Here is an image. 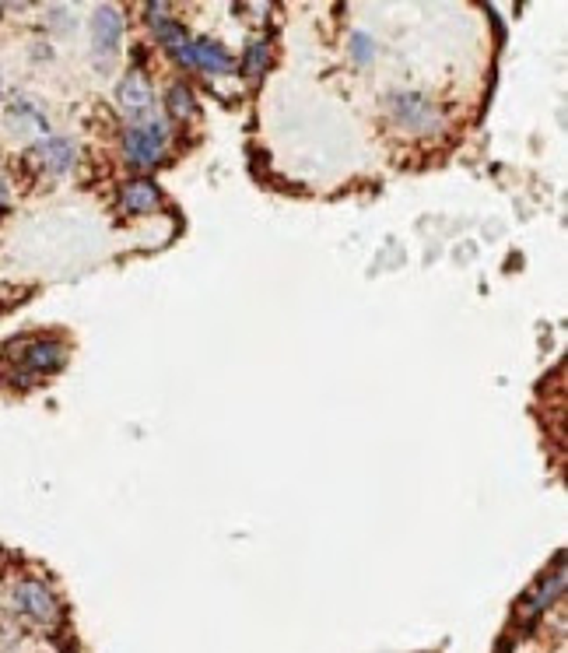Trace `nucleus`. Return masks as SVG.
Returning <instances> with one entry per match:
<instances>
[{"mask_svg": "<svg viewBox=\"0 0 568 653\" xmlns=\"http://www.w3.org/2000/svg\"><path fill=\"white\" fill-rule=\"evenodd\" d=\"M165 138H169V131H165L162 120H151V123H144V127H130L127 138H123L127 162H130V165H141V169L144 165H154V162L162 158Z\"/></svg>", "mask_w": 568, "mask_h": 653, "instance_id": "nucleus-1", "label": "nucleus"}, {"mask_svg": "<svg viewBox=\"0 0 568 653\" xmlns=\"http://www.w3.org/2000/svg\"><path fill=\"white\" fill-rule=\"evenodd\" d=\"M14 604H18V611H25L28 618H36V622H43V625L57 622V615H60L57 597H53V593H50L39 580L21 583V586L14 590Z\"/></svg>", "mask_w": 568, "mask_h": 653, "instance_id": "nucleus-2", "label": "nucleus"}, {"mask_svg": "<svg viewBox=\"0 0 568 653\" xmlns=\"http://www.w3.org/2000/svg\"><path fill=\"white\" fill-rule=\"evenodd\" d=\"M91 36H95L99 50H116L120 39H123V14L113 4H102L91 18Z\"/></svg>", "mask_w": 568, "mask_h": 653, "instance_id": "nucleus-3", "label": "nucleus"}, {"mask_svg": "<svg viewBox=\"0 0 568 653\" xmlns=\"http://www.w3.org/2000/svg\"><path fill=\"white\" fill-rule=\"evenodd\" d=\"M116 99H120V106H123L127 113H144V109L154 102V92H151V84H147V77H144V74L130 71L123 81H120Z\"/></svg>", "mask_w": 568, "mask_h": 653, "instance_id": "nucleus-4", "label": "nucleus"}, {"mask_svg": "<svg viewBox=\"0 0 568 653\" xmlns=\"http://www.w3.org/2000/svg\"><path fill=\"white\" fill-rule=\"evenodd\" d=\"M190 68H204L211 74H228L235 68V60L225 53V46H217L211 39H201L190 46Z\"/></svg>", "mask_w": 568, "mask_h": 653, "instance_id": "nucleus-5", "label": "nucleus"}, {"mask_svg": "<svg viewBox=\"0 0 568 653\" xmlns=\"http://www.w3.org/2000/svg\"><path fill=\"white\" fill-rule=\"evenodd\" d=\"M64 359H67V352L57 341H36L21 355V362L28 365V369H36V372H53V369L64 365Z\"/></svg>", "mask_w": 568, "mask_h": 653, "instance_id": "nucleus-6", "label": "nucleus"}, {"mask_svg": "<svg viewBox=\"0 0 568 653\" xmlns=\"http://www.w3.org/2000/svg\"><path fill=\"white\" fill-rule=\"evenodd\" d=\"M32 155H36L50 172H67L74 165V145L67 138H50L46 145H39Z\"/></svg>", "mask_w": 568, "mask_h": 653, "instance_id": "nucleus-7", "label": "nucleus"}, {"mask_svg": "<svg viewBox=\"0 0 568 653\" xmlns=\"http://www.w3.org/2000/svg\"><path fill=\"white\" fill-rule=\"evenodd\" d=\"M123 208H127L130 215H144V211L158 208V190H154V183H147V179L127 183V190H123Z\"/></svg>", "mask_w": 568, "mask_h": 653, "instance_id": "nucleus-8", "label": "nucleus"}, {"mask_svg": "<svg viewBox=\"0 0 568 653\" xmlns=\"http://www.w3.org/2000/svg\"><path fill=\"white\" fill-rule=\"evenodd\" d=\"M154 28H158V39H162V46H165V50H172L176 57L190 50V39H186L183 25H176L172 18H154Z\"/></svg>", "mask_w": 568, "mask_h": 653, "instance_id": "nucleus-9", "label": "nucleus"}, {"mask_svg": "<svg viewBox=\"0 0 568 653\" xmlns=\"http://www.w3.org/2000/svg\"><path fill=\"white\" fill-rule=\"evenodd\" d=\"M562 586H565V577L562 573H555V577H548V580L540 583V590H537V597L526 604V618H533V615H540L558 593H562Z\"/></svg>", "mask_w": 568, "mask_h": 653, "instance_id": "nucleus-10", "label": "nucleus"}, {"mask_svg": "<svg viewBox=\"0 0 568 653\" xmlns=\"http://www.w3.org/2000/svg\"><path fill=\"white\" fill-rule=\"evenodd\" d=\"M169 113H172L176 120H190V116L197 113L193 92H190V88H183V84H176V88L169 92Z\"/></svg>", "mask_w": 568, "mask_h": 653, "instance_id": "nucleus-11", "label": "nucleus"}, {"mask_svg": "<svg viewBox=\"0 0 568 653\" xmlns=\"http://www.w3.org/2000/svg\"><path fill=\"white\" fill-rule=\"evenodd\" d=\"M267 60H271V46H267L264 39L253 43L249 53H246V74H249V77H260V74L267 71Z\"/></svg>", "mask_w": 568, "mask_h": 653, "instance_id": "nucleus-12", "label": "nucleus"}, {"mask_svg": "<svg viewBox=\"0 0 568 653\" xmlns=\"http://www.w3.org/2000/svg\"><path fill=\"white\" fill-rule=\"evenodd\" d=\"M351 53H355L358 64H368L372 53H375V50H372V39H368V36H355V39H351Z\"/></svg>", "mask_w": 568, "mask_h": 653, "instance_id": "nucleus-13", "label": "nucleus"}, {"mask_svg": "<svg viewBox=\"0 0 568 653\" xmlns=\"http://www.w3.org/2000/svg\"><path fill=\"white\" fill-rule=\"evenodd\" d=\"M7 208V187H4V179H0V211Z\"/></svg>", "mask_w": 568, "mask_h": 653, "instance_id": "nucleus-14", "label": "nucleus"}]
</instances>
